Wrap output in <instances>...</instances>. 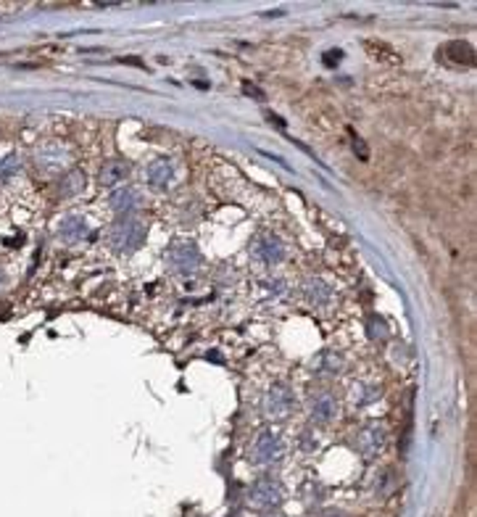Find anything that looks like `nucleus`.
Here are the masks:
<instances>
[{
  "label": "nucleus",
  "mask_w": 477,
  "mask_h": 517,
  "mask_svg": "<svg viewBox=\"0 0 477 517\" xmlns=\"http://www.w3.org/2000/svg\"><path fill=\"white\" fill-rule=\"evenodd\" d=\"M19 169V156H6V159L0 161V177H8V174H13Z\"/></svg>",
  "instance_id": "nucleus-18"
},
{
  "label": "nucleus",
  "mask_w": 477,
  "mask_h": 517,
  "mask_svg": "<svg viewBox=\"0 0 477 517\" xmlns=\"http://www.w3.org/2000/svg\"><path fill=\"white\" fill-rule=\"evenodd\" d=\"M285 454V438L277 427H262L253 444H250V462L256 465H274L277 460H283Z\"/></svg>",
  "instance_id": "nucleus-3"
},
{
  "label": "nucleus",
  "mask_w": 477,
  "mask_h": 517,
  "mask_svg": "<svg viewBox=\"0 0 477 517\" xmlns=\"http://www.w3.org/2000/svg\"><path fill=\"white\" fill-rule=\"evenodd\" d=\"M377 396H380V391L372 388V385H356V388H353V404H359V406L375 402Z\"/></svg>",
  "instance_id": "nucleus-17"
},
{
  "label": "nucleus",
  "mask_w": 477,
  "mask_h": 517,
  "mask_svg": "<svg viewBox=\"0 0 477 517\" xmlns=\"http://www.w3.org/2000/svg\"><path fill=\"white\" fill-rule=\"evenodd\" d=\"M0 285H3V272H0Z\"/></svg>",
  "instance_id": "nucleus-19"
},
{
  "label": "nucleus",
  "mask_w": 477,
  "mask_h": 517,
  "mask_svg": "<svg viewBox=\"0 0 477 517\" xmlns=\"http://www.w3.org/2000/svg\"><path fill=\"white\" fill-rule=\"evenodd\" d=\"M82 187H85V174L82 172H69L64 180H61V190L64 196H77Z\"/></svg>",
  "instance_id": "nucleus-16"
},
{
  "label": "nucleus",
  "mask_w": 477,
  "mask_h": 517,
  "mask_svg": "<svg viewBox=\"0 0 477 517\" xmlns=\"http://www.w3.org/2000/svg\"><path fill=\"white\" fill-rule=\"evenodd\" d=\"M37 164L45 172H58L66 167V150L61 146H45V148L37 150Z\"/></svg>",
  "instance_id": "nucleus-11"
},
{
  "label": "nucleus",
  "mask_w": 477,
  "mask_h": 517,
  "mask_svg": "<svg viewBox=\"0 0 477 517\" xmlns=\"http://www.w3.org/2000/svg\"><path fill=\"white\" fill-rule=\"evenodd\" d=\"M108 206H111V211H116V214H129L132 208L137 206V193L132 190V187H119L114 196L108 198Z\"/></svg>",
  "instance_id": "nucleus-14"
},
{
  "label": "nucleus",
  "mask_w": 477,
  "mask_h": 517,
  "mask_svg": "<svg viewBox=\"0 0 477 517\" xmlns=\"http://www.w3.org/2000/svg\"><path fill=\"white\" fill-rule=\"evenodd\" d=\"M253 253H256V259H262L264 264H280L287 251H285V243L280 238L266 235V238H262V241L256 243Z\"/></svg>",
  "instance_id": "nucleus-9"
},
{
  "label": "nucleus",
  "mask_w": 477,
  "mask_h": 517,
  "mask_svg": "<svg viewBox=\"0 0 477 517\" xmlns=\"http://www.w3.org/2000/svg\"><path fill=\"white\" fill-rule=\"evenodd\" d=\"M443 53H446V58H451V61H456V64H472V61H475L472 48L467 45V43H462V40L448 43V45L443 48Z\"/></svg>",
  "instance_id": "nucleus-15"
},
{
  "label": "nucleus",
  "mask_w": 477,
  "mask_h": 517,
  "mask_svg": "<svg viewBox=\"0 0 477 517\" xmlns=\"http://www.w3.org/2000/svg\"><path fill=\"white\" fill-rule=\"evenodd\" d=\"M129 177V164L124 159H108L101 169V185H119Z\"/></svg>",
  "instance_id": "nucleus-12"
},
{
  "label": "nucleus",
  "mask_w": 477,
  "mask_h": 517,
  "mask_svg": "<svg viewBox=\"0 0 477 517\" xmlns=\"http://www.w3.org/2000/svg\"><path fill=\"white\" fill-rule=\"evenodd\" d=\"M285 502V486L272 475H264L250 486L248 507L256 512H272Z\"/></svg>",
  "instance_id": "nucleus-2"
},
{
  "label": "nucleus",
  "mask_w": 477,
  "mask_h": 517,
  "mask_svg": "<svg viewBox=\"0 0 477 517\" xmlns=\"http://www.w3.org/2000/svg\"><path fill=\"white\" fill-rule=\"evenodd\" d=\"M296 409V396L287 385H272L264 396V412L272 420H285Z\"/></svg>",
  "instance_id": "nucleus-5"
},
{
  "label": "nucleus",
  "mask_w": 477,
  "mask_h": 517,
  "mask_svg": "<svg viewBox=\"0 0 477 517\" xmlns=\"http://www.w3.org/2000/svg\"><path fill=\"white\" fill-rule=\"evenodd\" d=\"M304 293H306V301L311 304V306H327V304H332V299H335L332 285L325 283L322 277H311V280H306Z\"/></svg>",
  "instance_id": "nucleus-10"
},
{
  "label": "nucleus",
  "mask_w": 477,
  "mask_h": 517,
  "mask_svg": "<svg viewBox=\"0 0 477 517\" xmlns=\"http://www.w3.org/2000/svg\"><path fill=\"white\" fill-rule=\"evenodd\" d=\"M272 517H285V515H272Z\"/></svg>",
  "instance_id": "nucleus-20"
},
{
  "label": "nucleus",
  "mask_w": 477,
  "mask_h": 517,
  "mask_svg": "<svg viewBox=\"0 0 477 517\" xmlns=\"http://www.w3.org/2000/svg\"><path fill=\"white\" fill-rule=\"evenodd\" d=\"M145 235H148L145 222L127 214V217H122L119 222L111 225V230H108V243H111V248H114L116 253H132L143 246Z\"/></svg>",
  "instance_id": "nucleus-1"
},
{
  "label": "nucleus",
  "mask_w": 477,
  "mask_h": 517,
  "mask_svg": "<svg viewBox=\"0 0 477 517\" xmlns=\"http://www.w3.org/2000/svg\"><path fill=\"white\" fill-rule=\"evenodd\" d=\"M58 235L64 238V241H80L87 235V222L82 217H74V214H69L58 222Z\"/></svg>",
  "instance_id": "nucleus-13"
},
{
  "label": "nucleus",
  "mask_w": 477,
  "mask_h": 517,
  "mask_svg": "<svg viewBox=\"0 0 477 517\" xmlns=\"http://www.w3.org/2000/svg\"><path fill=\"white\" fill-rule=\"evenodd\" d=\"M166 264L174 269V272H180V275H190L198 269L201 264V251H198V246L193 241H177L169 246V251H166Z\"/></svg>",
  "instance_id": "nucleus-4"
},
{
  "label": "nucleus",
  "mask_w": 477,
  "mask_h": 517,
  "mask_svg": "<svg viewBox=\"0 0 477 517\" xmlns=\"http://www.w3.org/2000/svg\"><path fill=\"white\" fill-rule=\"evenodd\" d=\"M385 441H387L385 425L369 423V425H364L362 430H359V436H356V448L362 451L366 460H375L377 454H383Z\"/></svg>",
  "instance_id": "nucleus-6"
},
{
  "label": "nucleus",
  "mask_w": 477,
  "mask_h": 517,
  "mask_svg": "<svg viewBox=\"0 0 477 517\" xmlns=\"http://www.w3.org/2000/svg\"><path fill=\"white\" fill-rule=\"evenodd\" d=\"M341 412V406H338V399L332 396L329 391H319L311 396V404H308V414H311V420L319 423V425H327L332 423L335 417Z\"/></svg>",
  "instance_id": "nucleus-7"
},
{
  "label": "nucleus",
  "mask_w": 477,
  "mask_h": 517,
  "mask_svg": "<svg viewBox=\"0 0 477 517\" xmlns=\"http://www.w3.org/2000/svg\"><path fill=\"white\" fill-rule=\"evenodd\" d=\"M171 180H174V167H171L169 159H156L145 167V183H148L150 187L164 190V187H169L171 185Z\"/></svg>",
  "instance_id": "nucleus-8"
}]
</instances>
